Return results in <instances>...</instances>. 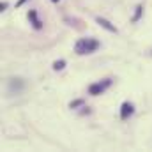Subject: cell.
<instances>
[{
    "mask_svg": "<svg viewBox=\"0 0 152 152\" xmlns=\"http://www.w3.org/2000/svg\"><path fill=\"white\" fill-rule=\"evenodd\" d=\"M99 48V42L96 41V39H80L78 42H76L75 46V51L78 53V55H85V53H92V51H96Z\"/></svg>",
    "mask_w": 152,
    "mask_h": 152,
    "instance_id": "6da1fadb",
    "label": "cell"
},
{
    "mask_svg": "<svg viewBox=\"0 0 152 152\" xmlns=\"http://www.w3.org/2000/svg\"><path fill=\"white\" fill-rule=\"evenodd\" d=\"M110 85H112V80H103V81H99V83H94V85L88 88V92H90L92 96H97V94L104 92Z\"/></svg>",
    "mask_w": 152,
    "mask_h": 152,
    "instance_id": "7a4b0ae2",
    "label": "cell"
},
{
    "mask_svg": "<svg viewBox=\"0 0 152 152\" xmlns=\"http://www.w3.org/2000/svg\"><path fill=\"white\" fill-rule=\"evenodd\" d=\"M133 113V104H129V103H124L122 104V112H120V117L122 118H127L129 115Z\"/></svg>",
    "mask_w": 152,
    "mask_h": 152,
    "instance_id": "3957f363",
    "label": "cell"
},
{
    "mask_svg": "<svg viewBox=\"0 0 152 152\" xmlns=\"http://www.w3.org/2000/svg\"><path fill=\"white\" fill-rule=\"evenodd\" d=\"M97 23H99V25H103L104 28H108V30H112V32H115V27H112V25H110V23H108L106 20H103V18H97Z\"/></svg>",
    "mask_w": 152,
    "mask_h": 152,
    "instance_id": "277c9868",
    "label": "cell"
},
{
    "mask_svg": "<svg viewBox=\"0 0 152 152\" xmlns=\"http://www.w3.org/2000/svg\"><path fill=\"white\" fill-rule=\"evenodd\" d=\"M28 18H30L32 21H34V27H36V28H41V21H39L37 18H36V12H34V11H32V12L28 14Z\"/></svg>",
    "mask_w": 152,
    "mask_h": 152,
    "instance_id": "5b68a950",
    "label": "cell"
},
{
    "mask_svg": "<svg viewBox=\"0 0 152 152\" xmlns=\"http://www.w3.org/2000/svg\"><path fill=\"white\" fill-rule=\"evenodd\" d=\"M64 66H66V62H64V60H58V62H55V64H53V69H57V71H58V69H62Z\"/></svg>",
    "mask_w": 152,
    "mask_h": 152,
    "instance_id": "8992f818",
    "label": "cell"
},
{
    "mask_svg": "<svg viewBox=\"0 0 152 152\" xmlns=\"http://www.w3.org/2000/svg\"><path fill=\"white\" fill-rule=\"evenodd\" d=\"M23 2H27V0H20V2H18V5H21V4H23Z\"/></svg>",
    "mask_w": 152,
    "mask_h": 152,
    "instance_id": "52a82bcc",
    "label": "cell"
},
{
    "mask_svg": "<svg viewBox=\"0 0 152 152\" xmlns=\"http://www.w3.org/2000/svg\"><path fill=\"white\" fill-rule=\"evenodd\" d=\"M53 2H58V0H53Z\"/></svg>",
    "mask_w": 152,
    "mask_h": 152,
    "instance_id": "ba28073f",
    "label": "cell"
}]
</instances>
